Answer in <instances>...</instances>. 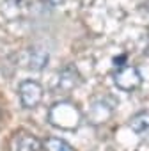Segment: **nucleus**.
Returning a JSON list of instances; mask_svg holds the SVG:
<instances>
[{
    "instance_id": "obj_1",
    "label": "nucleus",
    "mask_w": 149,
    "mask_h": 151,
    "mask_svg": "<svg viewBox=\"0 0 149 151\" xmlns=\"http://www.w3.org/2000/svg\"><path fill=\"white\" fill-rule=\"evenodd\" d=\"M48 121L60 130H74V128H78V124L82 121V114L73 103L60 101L50 109Z\"/></svg>"
},
{
    "instance_id": "obj_2",
    "label": "nucleus",
    "mask_w": 149,
    "mask_h": 151,
    "mask_svg": "<svg viewBox=\"0 0 149 151\" xmlns=\"http://www.w3.org/2000/svg\"><path fill=\"white\" fill-rule=\"evenodd\" d=\"M114 84L122 91H135L142 86V75L138 68L128 64V66L119 68L114 73Z\"/></svg>"
},
{
    "instance_id": "obj_3",
    "label": "nucleus",
    "mask_w": 149,
    "mask_h": 151,
    "mask_svg": "<svg viewBox=\"0 0 149 151\" xmlns=\"http://www.w3.org/2000/svg\"><path fill=\"white\" fill-rule=\"evenodd\" d=\"M9 151H44L43 142L25 130H18L9 139Z\"/></svg>"
},
{
    "instance_id": "obj_4",
    "label": "nucleus",
    "mask_w": 149,
    "mask_h": 151,
    "mask_svg": "<svg viewBox=\"0 0 149 151\" xmlns=\"http://www.w3.org/2000/svg\"><path fill=\"white\" fill-rule=\"evenodd\" d=\"M18 93H20V101L25 109H34L43 100V87L36 80H23L18 87Z\"/></svg>"
},
{
    "instance_id": "obj_5",
    "label": "nucleus",
    "mask_w": 149,
    "mask_h": 151,
    "mask_svg": "<svg viewBox=\"0 0 149 151\" xmlns=\"http://www.w3.org/2000/svg\"><path fill=\"white\" fill-rule=\"evenodd\" d=\"M48 62V53L43 48H30L25 52V66L29 69H43Z\"/></svg>"
},
{
    "instance_id": "obj_6",
    "label": "nucleus",
    "mask_w": 149,
    "mask_h": 151,
    "mask_svg": "<svg viewBox=\"0 0 149 151\" xmlns=\"http://www.w3.org/2000/svg\"><path fill=\"white\" fill-rule=\"evenodd\" d=\"M130 128L140 137L149 135V110H142V112L135 114L130 119Z\"/></svg>"
},
{
    "instance_id": "obj_7",
    "label": "nucleus",
    "mask_w": 149,
    "mask_h": 151,
    "mask_svg": "<svg viewBox=\"0 0 149 151\" xmlns=\"http://www.w3.org/2000/svg\"><path fill=\"white\" fill-rule=\"evenodd\" d=\"M110 116H112V107L105 105L103 101H96V103H92L91 112H89V117H91V121H92L94 124L105 123Z\"/></svg>"
},
{
    "instance_id": "obj_8",
    "label": "nucleus",
    "mask_w": 149,
    "mask_h": 151,
    "mask_svg": "<svg viewBox=\"0 0 149 151\" xmlns=\"http://www.w3.org/2000/svg\"><path fill=\"white\" fill-rule=\"evenodd\" d=\"M78 73L74 71L73 68H66L60 75H59V87H64V89H73L78 86Z\"/></svg>"
},
{
    "instance_id": "obj_9",
    "label": "nucleus",
    "mask_w": 149,
    "mask_h": 151,
    "mask_svg": "<svg viewBox=\"0 0 149 151\" xmlns=\"http://www.w3.org/2000/svg\"><path fill=\"white\" fill-rule=\"evenodd\" d=\"M43 147H44V151H74V147L69 142H66L64 139H59V137H48L43 142Z\"/></svg>"
},
{
    "instance_id": "obj_10",
    "label": "nucleus",
    "mask_w": 149,
    "mask_h": 151,
    "mask_svg": "<svg viewBox=\"0 0 149 151\" xmlns=\"http://www.w3.org/2000/svg\"><path fill=\"white\" fill-rule=\"evenodd\" d=\"M44 4H48V6H57V4H60L62 0H43Z\"/></svg>"
}]
</instances>
